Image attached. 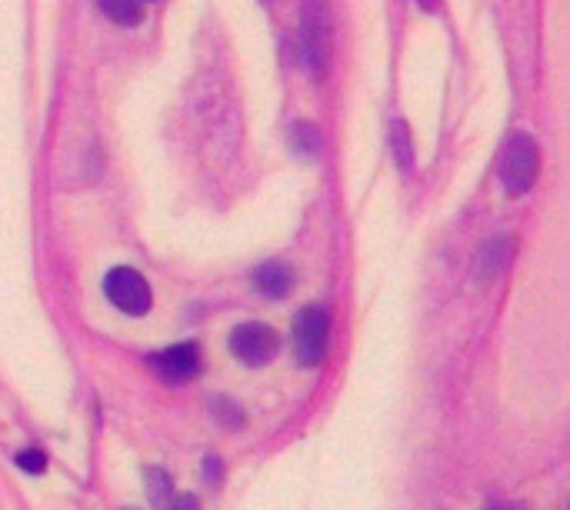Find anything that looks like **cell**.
I'll list each match as a JSON object with an SVG mask.
<instances>
[{
	"instance_id": "cell-2",
	"label": "cell",
	"mask_w": 570,
	"mask_h": 510,
	"mask_svg": "<svg viewBox=\"0 0 570 510\" xmlns=\"http://www.w3.org/2000/svg\"><path fill=\"white\" fill-rule=\"evenodd\" d=\"M538 170H541V154H538V144L534 137L528 134H518L511 137L504 157H501V180H504V190L511 197H524L534 180H538Z\"/></svg>"
},
{
	"instance_id": "cell-14",
	"label": "cell",
	"mask_w": 570,
	"mask_h": 510,
	"mask_svg": "<svg viewBox=\"0 0 570 510\" xmlns=\"http://www.w3.org/2000/svg\"><path fill=\"white\" fill-rule=\"evenodd\" d=\"M13 461H17V468L27 471V474H43V471H47V454H43V451H33V448H30V451H20Z\"/></svg>"
},
{
	"instance_id": "cell-17",
	"label": "cell",
	"mask_w": 570,
	"mask_h": 510,
	"mask_svg": "<svg viewBox=\"0 0 570 510\" xmlns=\"http://www.w3.org/2000/svg\"><path fill=\"white\" fill-rule=\"evenodd\" d=\"M484 510H521V508H514V504H491V508H484Z\"/></svg>"
},
{
	"instance_id": "cell-12",
	"label": "cell",
	"mask_w": 570,
	"mask_h": 510,
	"mask_svg": "<svg viewBox=\"0 0 570 510\" xmlns=\"http://www.w3.org/2000/svg\"><path fill=\"white\" fill-rule=\"evenodd\" d=\"M291 144H294L297 154L317 157V154H321V130H317L314 124H297V127L291 130Z\"/></svg>"
},
{
	"instance_id": "cell-13",
	"label": "cell",
	"mask_w": 570,
	"mask_h": 510,
	"mask_svg": "<svg viewBox=\"0 0 570 510\" xmlns=\"http://www.w3.org/2000/svg\"><path fill=\"white\" fill-rule=\"evenodd\" d=\"M210 408H214V418H217L224 428H240V424H244V411H240L234 401H220V398H217Z\"/></svg>"
},
{
	"instance_id": "cell-16",
	"label": "cell",
	"mask_w": 570,
	"mask_h": 510,
	"mask_svg": "<svg viewBox=\"0 0 570 510\" xmlns=\"http://www.w3.org/2000/svg\"><path fill=\"white\" fill-rule=\"evenodd\" d=\"M207 478L210 484H217V458H207Z\"/></svg>"
},
{
	"instance_id": "cell-10",
	"label": "cell",
	"mask_w": 570,
	"mask_h": 510,
	"mask_svg": "<svg viewBox=\"0 0 570 510\" xmlns=\"http://www.w3.org/2000/svg\"><path fill=\"white\" fill-rule=\"evenodd\" d=\"M391 144H394V157H397L401 170L411 174L414 170V137H411V127L401 117L391 124Z\"/></svg>"
},
{
	"instance_id": "cell-1",
	"label": "cell",
	"mask_w": 570,
	"mask_h": 510,
	"mask_svg": "<svg viewBox=\"0 0 570 510\" xmlns=\"http://www.w3.org/2000/svg\"><path fill=\"white\" fill-rule=\"evenodd\" d=\"M301 43L314 77H324L334 53V23L327 0H304L301 3Z\"/></svg>"
},
{
	"instance_id": "cell-7",
	"label": "cell",
	"mask_w": 570,
	"mask_h": 510,
	"mask_svg": "<svg viewBox=\"0 0 570 510\" xmlns=\"http://www.w3.org/2000/svg\"><path fill=\"white\" fill-rule=\"evenodd\" d=\"M511 257H514V237H494V241H488V244L481 247V254H478V267H474L478 284H491V281H498V277L508 271Z\"/></svg>"
},
{
	"instance_id": "cell-15",
	"label": "cell",
	"mask_w": 570,
	"mask_h": 510,
	"mask_svg": "<svg viewBox=\"0 0 570 510\" xmlns=\"http://www.w3.org/2000/svg\"><path fill=\"white\" fill-rule=\"evenodd\" d=\"M170 510H200V508H197V501H194V498H177V504H174Z\"/></svg>"
},
{
	"instance_id": "cell-11",
	"label": "cell",
	"mask_w": 570,
	"mask_h": 510,
	"mask_svg": "<svg viewBox=\"0 0 570 510\" xmlns=\"http://www.w3.org/2000/svg\"><path fill=\"white\" fill-rule=\"evenodd\" d=\"M144 481H147V498H150L154 510H170V491H174L170 478L164 471H157V468H147Z\"/></svg>"
},
{
	"instance_id": "cell-8",
	"label": "cell",
	"mask_w": 570,
	"mask_h": 510,
	"mask_svg": "<svg viewBox=\"0 0 570 510\" xmlns=\"http://www.w3.org/2000/svg\"><path fill=\"white\" fill-rule=\"evenodd\" d=\"M254 284H257V291H261L264 297L281 301V297H287V294L294 291V271H291V264H284V261H267V264L257 267Z\"/></svg>"
},
{
	"instance_id": "cell-18",
	"label": "cell",
	"mask_w": 570,
	"mask_h": 510,
	"mask_svg": "<svg viewBox=\"0 0 570 510\" xmlns=\"http://www.w3.org/2000/svg\"><path fill=\"white\" fill-rule=\"evenodd\" d=\"M421 3H424L428 10H438V0H421Z\"/></svg>"
},
{
	"instance_id": "cell-4",
	"label": "cell",
	"mask_w": 570,
	"mask_h": 510,
	"mask_svg": "<svg viewBox=\"0 0 570 510\" xmlns=\"http://www.w3.org/2000/svg\"><path fill=\"white\" fill-rule=\"evenodd\" d=\"M327 311L324 307H304L294 317V351H297V364L304 367H317L327 354Z\"/></svg>"
},
{
	"instance_id": "cell-9",
	"label": "cell",
	"mask_w": 570,
	"mask_h": 510,
	"mask_svg": "<svg viewBox=\"0 0 570 510\" xmlns=\"http://www.w3.org/2000/svg\"><path fill=\"white\" fill-rule=\"evenodd\" d=\"M97 7L104 10V17L117 27H137L144 20V10L137 0H97Z\"/></svg>"
},
{
	"instance_id": "cell-6",
	"label": "cell",
	"mask_w": 570,
	"mask_h": 510,
	"mask_svg": "<svg viewBox=\"0 0 570 510\" xmlns=\"http://www.w3.org/2000/svg\"><path fill=\"white\" fill-rule=\"evenodd\" d=\"M154 371L170 381V384H184L200 371V347L197 344H177L167 347L160 354H154Z\"/></svg>"
},
{
	"instance_id": "cell-3",
	"label": "cell",
	"mask_w": 570,
	"mask_h": 510,
	"mask_svg": "<svg viewBox=\"0 0 570 510\" xmlns=\"http://www.w3.org/2000/svg\"><path fill=\"white\" fill-rule=\"evenodd\" d=\"M104 297L127 317H144L150 314V304H154L150 284L134 267H114L104 277Z\"/></svg>"
},
{
	"instance_id": "cell-5",
	"label": "cell",
	"mask_w": 570,
	"mask_h": 510,
	"mask_svg": "<svg viewBox=\"0 0 570 510\" xmlns=\"http://www.w3.org/2000/svg\"><path fill=\"white\" fill-rule=\"evenodd\" d=\"M230 354L247 367H264L277 354V334L267 324H240L230 334Z\"/></svg>"
}]
</instances>
